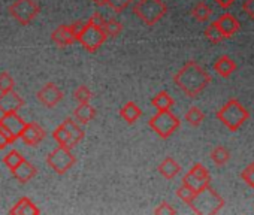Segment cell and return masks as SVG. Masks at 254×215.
Instances as JSON below:
<instances>
[{"label":"cell","mask_w":254,"mask_h":215,"mask_svg":"<svg viewBox=\"0 0 254 215\" xmlns=\"http://www.w3.org/2000/svg\"><path fill=\"white\" fill-rule=\"evenodd\" d=\"M211 14H212L211 8H209L206 3H203V2L196 3V5H194V8L191 9V15H193V18H194V20H197L199 23H205V21H208V20H209V17H211Z\"/></svg>","instance_id":"cell-25"},{"label":"cell","mask_w":254,"mask_h":215,"mask_svg":"<svg viewBox=\"0 0 254 215\" xmlns=\"http://www.w3.org/2000/svg\"><path fill=\"white\" fill-rule=\"evenodd\" d=\"M189 205L193 209V212L199 215H212V214H217L223 208L224 199L208 185L203 190L197 191Z\"/></svg>","instance_id":"cell-2"},{"label":"cell","mask_w":254,"mask_h":215,"mask_svg":"<svg viewBox=\"0 0 254 215\" xmlns=\"http://www.w3.org/2000/svg\"><path fill=\"white\" fill-rule=\"evenodd\" d=\"M159 173L166 178V179H174L180 172H181V166L178 164V161L172 157H166L157 167Z\"/></svg>","instance_id":"cell-19"},{"label":"cell","mask_w":254,"mask_h":215,"mask_svg":"<svg viewBox=\"0 0 254 215\" xmlns=\"http://www.w3.org/2000/svg\"><path fill=\"white\" fill-rule=\"evenodd\" d=\"M24 126H26V121H23V118L17 112L3 114L2 118H0V130L8 136L11 144L20 139Z\"/></svg>","instance_id":"cell-10"},{"label":"cell","mask_w":254,"mask_h":215,"mask_svg":"<svg viewBox=\"0 0 254 215\" xmlns=\"http://www.w3.org/2000/svg\"><path fill=\"white\" fill-rule=\"evenodd\" d=\"M241 176H242V179H244L250 187L254 188V163H251L250 166H247V167L242 170Z\"/></svg>","instance_id":"cell-35"},{"label":"cell","mask_w":254,"mask_h":215,"mask_svg":"<svg viewBox=\"0 0 254 215\" xmlns=\"http://www.w3.org/2000/svg\"><path fill=\"white\" fill-rule=\"evenodd\" d=\"M215 24H217V27L220 29V32L224 35V38L233 36V35H235L236 32H239V29H241L239 21H238L233 15H230V14H223V15L215 21Z\"/></svg>","instance_id":"cell-15"},{"label":"cell","mask_w":254,"mask_h":215,"mask_svg":"<svg viewBox=\"0 0 254 215\" xmlns=\"http://www.w3.org/2000/svg\"><path fill=\"white\" fill-rule=\"evenodd\" d=\"M100 29L106 38H117L123 32V24L115 18H109V20H103Z\"/></svg>","instance_id":"cell-24"},{"label":"cell","mask_w":254,"mask_h":215,"mask_svg":"<svg viewBox=\"0 0 254 215\" xmlns=\"http://www.w3.org/2000/svg\"><path fill=\"white\" fill-rule=\"evenodd\" d=\"M53 138L57 141V144L59 145H62V147H66V148H73V147H76L78 144L70 138V135L67 133V130L60 124L54 132H53Z\"/></svg>","instance_id":"cell-23"},{"label":"cell","mask_w":254,"mask_h":215,"mask_svg":"<svg viewBox=\"0 0 254 215\" xmlns=\"http://www.w3.org/2000/svg\"><path fill=\"white\" fill-rule=\"evenodd\" d=\"M51 39L53 42L57 45V47H67V45H72L76 38L75 35L70 32L69 26H59L53 33H51Z\"/></svg>","instance_id":"cell-16"},{"label":"cell","mask_w":254,"mask_h":215,"mask_svg":"<svg viewBox=\"0 0 254 215\" xmlns=\"http://www.w3.org/2000/svg\"><path fill=\"white\" fill-rule=\"evenodd\" d=\"M211 159H212V161H214L217 166H224V164L229 161V159H230V153H229L227 148L218 145V147H215V148L211 151Z\"/></svg>","instance_id":"cell-27"},{"label":"cell","mask_w":254,"mask_h":215,"mask_svg":"<svg viewBox=\"0 0 254 215\" xmlns=\"http://www.w3.org/2000/svg\"><path fill=\"white\" fill-rule=\"evenodd\" d=\"M194 194H196V193H194L191 188H189L187 185H184V184H183V185H181V187L177 190V196H178V197H180L183 202H186L187 205H189V203L193 200Z\"/></svg>","instance_id":"cell-34"},{"label":"cell","mask_w":254,"mask_h":215,"mask_svg":"<svg viewBox=\"0 0 254 215\" xmlns=\"http://www.w3.org/2000/svg\"><path fill=\"white\" fill-rule=\"evenodd\" d=\"M132 3V0H106V6H109L114 12L120 14L123 11H126L127 8L130 6Z\"/></svg>","instance_id":"cell-31"},{"label":"cell","mask_w":254,"mask_h":215,"mask_svg":"<svg viewBox=\"0 0 254 215\" xmlns=\"http://www.w3.org/2000/svg\"><path fill=\"white\" fill-rule=\"evenodd\" d=\"M11 144V141L8 139V136L0 130V150H3V148H6L8 145Z\"/></svg>","instance_id":"cell-40"},{"label":"cell","mask_w":254,"mask_h":215,"mask_svg":"<svg viewBox=\"0 0 254 215\" xmlns=\"http://www.w3.org/2000/svg\"><path fill=\"white\" fill-rule=\"evenodd\" d=\"M205 38H206L211 44H214V45H217V44H220L223 39H226L224 35H223V33L220 32V29L217 27L215 21L211 23V24L206 27V30H205Z\"/></svg>","instance_id":"cell-29"},{"label":"cell","mask_w":254,"mask_h":215,"mask_svg":"<svg viewBox=\"0 0 254 215\" xmlns=\"http://www.w3.org/2000/svg\"><path fill=\"white\" fill-rule=\"evenodd\" d=\"M91 2L96 5V6H105V3H106V0H91Z\"/></svg>","instance_id":"cell-41"},{"label":"cell","mask_w":254,"mask_h":215,"mask_svg":"<svg viewBox=\"0 0 254 215\" xmlns=\"http://www.w3.org/2000/svg\"><path fill=\"white\" fill-rule=\"evenodd\" d=\"M203 118H205V114L199 109L197 106H191L190 109L186 112V121H187L190 126H193V127L200 126L202 121H203Z\"/></svg>","instance_id":"cell-28"},{"label":"cell","mask_w":254,"mask_h":215,"mask_svg":"<svg viewBox=\"0 0 254 215\" xmlns=\"http://www.w3.org/2000/svg\"><path fill=\"white\" fill-rule=\"evenodd\" d=\"M174 97L168 91H160L151 99V105L156 108L157 111H169L174 106Z\"/></svg>","instance_id":"cell-22"},{"label":"cell","mask_w":254,"mask_h":215,"mask_svg":"<svg viewBox=\"0 0 254 215\" xmlns=\"http://www.w3.org/2000/svg\"><path fill=\"white\" fill-rule=\"evenodd\" d=\"M141 115H142V111L135 102H127L120 109V117L129 124L136 123L141 118Z\"/></svg>","instance_id":"cell-18"},{"label":"cell","mask_w":254,"mask_h":215,"mask_svg":"<svg viewBox=\"0 0 254 215\" xmlns=\"http://www.w3.org/2000/svg\"><path fill=\"white\" fill-rule=\"evenodd\" d=\"M36 172H38L36 167L30 161H27L26 159L18 166H15L14 169H11V173L14 175V178L18 182H21V184H26L30 179H33L36 176Z\"/></svg>","instance_id":"cell-14"},{"label":"cell","mask_w":254,"mask_h":215,"mask_svg":"<svg viewBox=\"0 0 254 215\" xmlns=\"http://www.w3.org/2000/svg\"><path fill=\"white\" fill-rule=\"evenodd\" d=\"M39 12L41 8L35 0H14L9 6L11 17L21 26H29Z\"/></svg>","instance_id":"cell-6"},{"label":"cell","mask_w":254,"mask_h":215,"mask_svg":"<svg viewBox=\"0 0 254 215\" xmlns=\"http://www.w3.org/2000/svg\"><path fill=\"white\" fill-rule=\"evenodd\" d=\"M209 182H211V175H209L208 169L200 163L193 164V167L189 170V173L183 178V184L187 185L189 188H191L194 193L208 187Z\"/></svg>","instance_id":"cell-9"},{"label":"cell","mask_w":254,"mask_h":215,"mask_svg":"<svg viewBox=\"0 0 254 215\" xmlns=\"http://www.w3.org/2000/svg\"><path fill=\"white\" fill-rule=\"evenodd\" d=\"M148 126L162 139H168L180 127V120L175 114L171 112V109L169 111H159L154 117L150 118Z\"/></svg>","instance_id":"cell-5"},{"label":"cell","mask_w":254,"mask_h":215,"mask_svg":"<svg viewBox=\"0 0 254 215\" xmlns=\"http://www.w3.org/2000/svg\"><path fill=\"white\" fill-rule=\"evenodd\" d=\"M73 97L76 99L78 103H88L91 99V91L87 85H79L75 91H73Z\"/></svg>","instance_id":"cell-32"},{"label":"cell","mask_w":254,"mask_h":215,"mask_svg":"<svg viewBox=\"0 0 254 215\" xmlns=\"http://www.w3.org/2000/svg\"><path fill=\"white\" fill-rule=\"evenodd\" d=\"M248 117H250L248 111L236 99H230L217 112V118L232 132L238 130L248 120Z\"/></svg>","instance_id":"cell-4"},{"label":"cell","mask_w":254,"mask_h":215,"mask_svg":"<svg viewBox=\"0 0 254 215\" xmlns=\"http://www.w3.org/2000/svg\"><path fill=\"white\" fill-rule=\"evenodd\" d=\"M75 118L81 123V124H87L91 120H94L96 117V109L90 105V103H79V106L73 111Z\"/></svg>","instance_id":"cell-21"},{"label":"cell","mask_w":254,"mask_h":215,"mask_svg":"<svg viewBox=\"0 0 254 215\" xmlns=\"http://www.w3.org/2000/svg\"><path fill=\"white\" fill-rule=\"evenodd\" d=\"M175 85L189 97H197L211 82L209 73L194 60L187 61L174 76Z\"/></svg>","instance_id":"cell-1"},{"label":"cell","mask_w":254,"mask_h":215,"mask_svg":"<svg viewBox=\"0 0 254 215\" xmlns=\"http://www.w3.org/2000/svg\"><path fill=\"white\" fill-rule=\"evenodd\" d=\"M85 26H87V21H75L73 24H70L69 26V29H70V32L75 35V38L85 29Z\"/></svg>","instance_id":"cell-38"},{"label":"cell","mask_w":254,"mask_h":215,"mask_svg":"<svg viewBox=\"0 0 254 215\" xmlns=\"http://www.w3.org/2000/svg\"><path fill=\"white\" fill-rule=\"evenodd\" d=\"M23 106H24L23 97L18 93H15L14 90H9V91H5L0 94V112L2 114L17 112Z\"/></svg>","instance_id":"cell-12"},{"label":"cell","mask_w":254,"mask_h":215,"mask_svg":"<svg viewBox=\"0 0 254 215\" xmlns=\"http://www.w3.org/2000/svg\"><path fill=\"white\" fill-rule=\"evenodd\" d=\"M133 14L145 26L153 27L168 14V6L163 0H138L133 6Z\"/></svg>","instance_id":"cell-3"},{"label":"cell","mask_w":254,"mask_h":215,"mask_svg":"<svg viewBox=\"0 0 254 215\" xmlns=\"http://www.w3.org/2000/svg\"><path fill=\"white\" fill-rule=\"evenodd\" d=\"M66 130H67V133L70 135V138L78 144L82 138H84V132L81 130V127L72 120V118H66L64 121H63V124H62Z\"/></svg>","instance_id":"cell-26"},{"label":"cell","mask_w":254,"mask_h":215,"mask_svg":"<svg viewBox=\"0 0 254 215\" xmlns=\"http://www.w3.org/2000/svg\"><path fill=\"white\" fill-rule=\"evenodd\" d=\"M214 70L223 76V78H229L235 70H236V63L229 57V55H223L220 57L215 63H214Z\"/></svg>","instance_id":"cell-20"},{"label":"cell","mask_w":254,"mask_h":215,"mask_svg":"<svg viewBox=\"0 0 254 215\" xmlns=\"http://www.w3.org/2000/svg\"><path fill=\"white\" fill-rule=\"evenodd\" d=\"M108 38L105 36V33L102 32V29L96 24H93L90 20L87 21L85 29L76 36V41L85 48V51L88 53H96L106 41Z\"/></svg>","instance_id":"cell-7"},{"label":"cell","mask_w":254,"mask_h":215,"mask_svg":"<svg viewBox=\"0 0 254 215\" xmlns=\"http://www.w3.org/2000/svg\"><path fill=\"white\" fill-rule=\"evenodd\" d=\"M47 163L48 166L59 175H64L75 163L76 159L73 157V154L70 153V148L62 147L59 145L56 150H53L48 157H47Z\"/></svg>","instance_id":"cell-8"},{"label":"cell","mask_w":254,"mask_h":215,"mask_svg":"<svg viewBox=\"0 0 254 215\" xmlns=\"http://www.w3.org/2000/svg\"><path fill=\"white\" fill-rule=\"evenodd\" d=\"M14 85H15V81H14V78L8 72L0 73V93L14 90Z\"/></svg>","instance_id":"cell-33"},{"label":"cell","mask_w":254,"mask_h":215,"mask_svg":"<svg viewBox=\"0 0 254 215\" xmlns=\"http://www.w3.org/2000/svg\"><path fill=\"white\" fill-rule=\"evenodd\" d=\"M47 136V132L36 123H26L23 132H21V139L26 145L29 147H36L39 142H42Z\"/></svg>","instance_id":"cell-13"},{"label":"cell","mask_w":254,"mask_h":215,"mask_svg":"<svg viewBox=\"0 0 254 215\" xmlns=\"http://www.w3.org/2000/svg\"><path fill=\"white\" fill-rule=\"evenodd\" d=\"M242 11L254 20V0H244L242 3Z\"/></svg>","instance_id":"cell-37"},{"label":"cell","mask_w":254,"mask_h":215,"mask_svg":"<svg viewBox=\"0 0 254 215\" xmlns=\"http://www.w3.org/2000/svg\"><path fill=\"white\" fill-rule=\"evenodd\" d=\"M154 214H156V215H175V214H177V209L172 208L169 203L162 202V203L154 209Z\"/></svg>","instance_id":"cell-36"},{"label":"cell","mask_w":254,"mask_h":215,"mask_svg":"<svg viewBox=\"0 0 254 215\" xmlns=\"http://www.w3.org/2000/svg\"><path fill=\"white\" fill-rule=\"evenodd\" d=\"M9 214H14V215H39L41 211H39V208L29 197H21L9 209Z\"/></svg>","instance_id":"cell-17"},{"label":"cell","mask_w":254,"mask_h":215,"mask_svg":"<svg viewBox=\"0 0 254 215\" xmlns=\"http://www.w3.org/2000/svg\"><path fill=\"white\" fill-rule=\"evenodd\" d=\"M38 100L47 106V108H54L57 106L62 100H63V91L54 84V82H48L45 84L36 94Z\"/></svg>","instance_id":"cell-11"},{"label":"cell","mask_w":254,"mask_h":215,"mask_svg":"<svg viewBox=\"0 0 254 215\" xmlns=\"http://www.w3.org/2000/svg\"><path fill=\"white\" fill-rule=\"evenodd\" d=\"M23 160H24V157H23L21 153H18L17 150L9 151V153L3 157V163H5L6 167H9V170L14 169L15 166H18Z\"/></svg>","instance_id":"cell-30"},{"label":"cell","mask_w":254,"mask_h":215,"mask_svg":"<svg viewBox=\"0 0 254 215\" xmlns=\"http://www.w3.org/2000/svg\"><path fill=\"white\" fill-rule=\"evenodd\" d=\"M214 2H215L220 8H223V9H229V8L235 3V0H214Z\"/></svg>","instance_id":"cell-39"}]
</instances>
